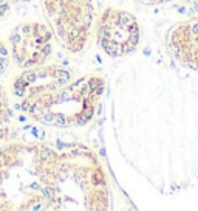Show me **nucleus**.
I'll return each instance as SVG.
<instances>
[{"label": "nucleus", "instance_id": "obj_1", "mask_svg": "<svg viewBox=\"0 0 198 211\" xmlns=\"http://www.w3.org/2000/svg\"><path fill=\"white\" fill-rule=\"evenodd\" d=\"M57 149L45 141L0 145V209L50 211V183Z\"/></svg>", "mask_w": 198, "mask_h": 211}, {"label": "nucleus", "instance_id": "obj_2", "mask_svg": "<svg viewBox=\"0 0 198 211\" xmlns=\"http://www.w3.org/2000/svg\"><path fill=\"white\" fill-rule=\"evenodd\" d=\"M108 208V179L97 155L82 145L57 149L50 183V211Z\"/></svg>", "mask_w": 198, "mask_h": 211}, {"label": "nucleus", "instance_id": "obj_3", "mask_svg": "<svg viewBox=\"0 0 198 211\" xmlns=\"http://www.w3.org/2000/svg\"><path fill=\"white\" fill-rule=\"evenodd\" d=\"M104 90L105 78L99 73H88L42 93L22 104L20 109L31 120L46 127H82L94 118Z\"/></svg>", "mask_w": 198, "mask_h": 211}, {"label": "nucleus", "instance_id": "obj_4", "mask_svg": "<svg viewBox=\"0 0 198 211\" xmlns=\"http://www.w3.org/2000/svg\"><path fill=\"white\" fill-rule=\"evenodd\" d=\"M39 3L57 42L71 55L82 53L94 22L93 0H39Z\"/></svg>", "mask_w": 198, "mask_h": 211}, {"label": "nucleus", "instance_id": "obj_5", "mask_svg": "<svg viewBox=\"0 0 198 211\" xmlns=\"http://www.w3.org/2000/svg\"><path fill=\"white\" fill-rule=\"evenodd\" d=\"M141 36L138 19L122 8L107 6L97 17L96 42L110 58H122L136 51Z\"/></svg>", "mask_w": 198, "mask_h": 211}, {"label": "nucleus", "instance_id": "obj_6", "mask_svg": "<svg viewBox=\"0 0 198 211\" xmlns=\"http://www.w3.org/2000/svg\"><path fill=\"white\" fill-rule=\"evenodd\" d=\"M53 30L45 22L33 19L17 23L8 36L11 62L20 70L46 64L53 55Z\"/></svg>", "mask_w": 198, "mask_h": 211}, {"label": "nucleus", "instance_id": "obj_7", "mask_svg": "<svg viewBox=\"0 0 198 211\" xmlns=\"http://www.w3.org/2000/svg\"><path fill=\"white\" fill-rule=\"evenodd\" d=\"M74 79V72L61 64H43L34 68H27L11 82V95L20 107L42 93L59 89Z\"/></svg>", "mask_w": 198, "mask_h": 211}, {"label": "nucleus", "instance_id": "obj_8", "mask_svg": "<svg viewBox=\"0 0 198 211\" xmlns=\"http://www.w3.org/2000/svg\"><path fill=\"white\" fill-rule=\"evenodd\" d=\"M167 47L181 64L198 70V19L177 23L167 36Z\"/></svg>", "mask_w": 198, "mask_h": 211}, {"label": "nucleus", "instance_id": "obj_9", "mask_svg": "<svg viewBox=\"0 0 198 211\" xmlns=\"http://www.w3.org/2000/svg\"><path fill=\"white\" fill-rule=\"evenodd\" d=\"M13 118V106L8 90L0 84V124H5Z\"/></svg>", "mask_w": 198, "mask_h": 211}, {"label": "nucleus", "instance_id": "obj_10", "mask_svg": "<svg viewBox=\"0 0 198 211\" xmlns=\"http://www.w3.org/2000/svg\"><path fill=\"white\" fill-rule=\"evenodd\" d=\"M9 64H11V55H9L8 43L0 37V76L9 68Z\"/></svg>", "mask_w": 198, "mask_h": 211}, {"label": "nucleus", "instance_id": "obj_11", "mask_svg": "<svg viewBox=\"0 0 198 211\" xmlns=\"http://www.w3.org/2000/svg\"><path fill=\"white\" fill-rule=\"evenodd\" d=\"M138 2H141L144 5H156V3H161L163 0H138Z\"/></svg>", "mask_w": 198, "mask_h": 211}]
</instances>
